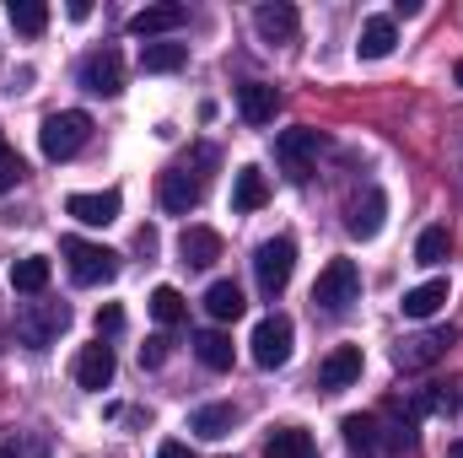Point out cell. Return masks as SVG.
Wrapping results in <instances>:
<instances>
[{"label": "cell", "mask_w": 463, "mask_h": 458, "mask_svg": "<svg viewBox=\"0 0 463 458\" xmlns=\"http://www.w3.org/2000/svg\"><path fill=\"white\" fill-rule=\"evenodd\" d=\"M87 140H92V114H81V109H60V114L43 119V129H38V146H43L49 162H71Z\"/></svg>", "instance_id": "obj_1"}, {"label": "cell", "mask_w": 463, "mask_h": 458, "mask_svg": "<svg viewBox=\"0 0 463 458\" xmlns=\"http://www.w3.org/2000/svg\"><path fill=\"white\" fill-rule=\"evenodd\" d=\"M60 253H65V270H71V281H76V286H109V281L118 275V253H114V248H103V243L65 237V243H60Z\"/></svg>", "instance_id": "obj_2"}, {"label": "cell", "mask_w": 463, "mask_h": 458, "mask_svg": "<svg viewBox=\"0 0 463 458\" xmlns=\"http://www.w3.org/2000/svg\"><path fill=\"white\" fill-rule=\"evenodd\" d=\"M355 297H361V270H355V259H329V264L318 270V281H313V308L345 313Z\"/></svg>", "instance_id": "obj_3"}, {"label": "cell", "mask_w": 463, "mask_h": 458, "mask_svg": "<svg viewBox=\"0 0 463 458\" xmlns=\"http://www.w3.org/2000/svg\"><path fill=\"white\" fill-rule=\"evenodd\" d=\"M318 151H324V135H318V129H307V124H297V129H280V135H275V162H280V173H286L291 184H302V178L313 173Z\"/></svg>", "instance_id": "obj_4"}, {"label": "cell", "mask_w": 463, "mask_h": 458, "mask_svg": "<svg viewBox=\"0 0 463 458\" xmlns=\"http://www.w3.org/2000/svg\"><path fill=\"white\" fill-rule=\"evenodd\" d=\"M291 270H297V243H291V237H269V243H259V253H253V275H259V291H264V297H280L286 281H291Z\"/></svg>", "instance_id": "obj_5"}, {"label": "cell", "mask_w": 463, "mask_h": 458, "mask_svg": "<svg viewBox=\"0 0 463 458\" xmlns=\"http://www.w3.org/2000/svg\"><path fill=\"white\" fill-rule=\"evenodd\" d=\"M65 324H71V308L65 302H27L16 313V335H22V345H33V350H49V345L60 340Z\"/></svg>", "instance_id": "obj_6"}, {"label": "cell", "mask_w": 463, "mask_h": 458, "mask_svg": "<svg viewBox=\"0 0 463 458\" xmlns=\"http://www.w3.org/2000/svg\"><path fill=\"white\" fill-rule=\"evenodd\" d=\"M156 200H162V211H167V216H189V211L205 200V173H194L189 162L167 167V173H162V184H156Z\"/></svg>", "instance_id": "obj_7"}, {"label": "cell", "mask_w": 463, "mask_h": 458, "mask_svg": "<svg viewBox=\"0 0 463 458\" xmlns=\"http://www.w3.org/2000/svg\"><path fill=\"white\" fill-rule=\"evenodd\" d=\"M453 345H458V329H426V335H410L404 345H393V367H399V372H426V367H437Z\"/></svg>", "instance_id": "obj_8"}, {"label": "cell", "mask_w": 463, "mask_h": 458, "mask_svg": "<svg viewBox=\"0 0 463 458\" xmlns=\"http://www.w3.org/2000/svg\"><path fill=\"white\" fill-rule=\"evenodd\" d=\"M76 81H81L92 98H118V92H124V60H118V49H92V54H81Z\"/></svg>", "instance_id": "obj_9"}, {"label": "cell", "mask_w": 463, "mask_h": 458, "mask_svg": "<svg viewBox=\"0 0 463 458\" xmlns=\"http://www.w3.org/2000/svg\"><path fill=\"white\" fill-rule=\"evenodd\" d=\"M248 345H253V361H259V367H286V361H291V319H286V313L259 319Z\"/></svg>", "instance_id": "obj_10"}, {"label": "cell", "mask_w": 463, "mask_h": 458, "mask_svg": "<svg viewBox=\"0 0 463 458\" xmlns=\"http://www.w3.org/2000/svg\"><path fill=\"white\" fill-rule=\"evenodd\" d=\"M71 372H76V383H81V388H92V394H103V388H109V383H114V345H81V356H76V367H71Z\"/></svg>", "instance_id": "obj_11"}, {"label": "cell", "mask_w": 463, "mask_h": 458, "mask_svg": "<svg viewBox=\"0 0 463 458\" xmlns=\"http://www.w3.org/2000/svg\"><path fill=\"white\" fill-rule=\"evenodd\" d=\"M383 216H388V195L372 184V189H361V195L350 200L345 227H350V237H377V232H383Z\"/></svg>", "instance_id": "obj_12"}, {"label": "cell", "mask_w": 463, "mask_h": 458, "mask_svg": "<svg viewBox=\"0 0 463 458\" xmlns=\"http://www.w3.org/2000/svg\"><path fill=\"white\" fill-rule=\"evenodd\" d=\"M118 189H103V195H71L65 200V216H76L81 227H109V222H118Z\"/></svg>", "instance_id": "obj_13"}, {"label": "cell", "mask_w": 463, "mask_h": 458, "mask_svg": "<svg viewBox=\"0 0 463 458\" xmlns=\"http://www.w3.org/2000/svg\"><path fill=\"white\" fill-rule=\"evenodd\" d=\"M178 259L189 270H211L222 259V232L216 227H184L178 232Z\"/></svg>", "instance_id": "obj_14"}, {"label": "cell", "mask_w": 463, "mask_h": 458, "mask_svg": "<svg viewBox=\"0 0 463 458\" xmlns=\"http://www.w3.org/2000/svg\"><path fill=\"white\" fill-rule=\"evenodd\" d=\"M361 367H366L361 345H335V350L324 356V367H318V383H324V388H350V383L361 377Z\"/></svg>", "instance_id": "obj_15"}, {"label": "cell", "mask_w": 463, "mask_h": 458, "mask_svg": "<svg viewBox=\"0 0 463 458\" xmlns=\"http://www.w3.org/2000/svg\"><path fill=\"white\" fill-rule=\"evenodd\" d=\"M184 22H189V11H184V5H146V11H135V16H129V33L151 43V38H162V33H178Z\"/></svg>", "instance_id": "obj_16"}, {"label": "cell", "mask_w": 463, "mask_h": 458, "mask_svg": "<svg viewBox=\"0 0 463 458\" xmlns=\"http://www.w3.org/2000/svg\"><path fill=\"white\" fill-rule=\"evenodd\" d=\"M297 22H302V16H297V5H286V0L253 11V27H259L264 43H286V38H297Z\"/></svg>", "instance_id": "obj_17"}, {"label": "cell", "mask_w": 463, "mask_h": 458, "mask_svg": "<svg viewBox=\"0 0 463 458\" xmlns=\"http://www.w3.org/2000/svg\"><path fill=\"white\" fill-rule=\"evenodd\" d=\"M442 302H448V275H431V281H420L415 291H404V302H399V308H404V319L426 324Z\"/></svg>", "instance_id": "obj_18"}, {"label": "cell", "mask_w": 463, "mask_h": 458, "mask_svg": "<svg viewBox=\"0 0 463 458\" xmlns=\"http://www.w3.org/2000/svg\"><path fill=\"white\" fill-rule=\"evenodd\" d=\"M280 109V92L275 87H264V81H242L237 87V114L248 119V124H269Z\"/></svg>", "instance_id": "obj_19"}, {"label": "cell", "mask_w": 463, "mask_h": 458, "mask_svg": "<svg viewBox=\"0 0 463 458\" xmlns=\"http://www.w3.org/2000/svg\"><path fill=\"white\" fill-rule=\"evenodd\" d=\"M232 426H237V405H200V410L189 415V432L205 437V443H222Z\"/></svg>", "instance_id": "obj_20"}, {"label": "cell", "mask_w": 463, "mask_h": 458, "mask_svg": "<svg viewBox=\"0 0 463 458\" xmlns=\"http://www.w3.org/2000/svg\"><path fill=\"white\" fill-rule=\"evenodd\" d=\"M393 43H399V27H393V16H372V22L361 27V43H355V54H361V60H388V54H393Z\"/></svg>", "instance_id": "obj_21"}, {"label": "cell", "mask_w": 463, "mask_h": 458, "mask_svg": "<svg viewBox=\"0 0 463 458\" xmlns=\"http://www.w3.org/2000/svg\"><path fill=\"white\" fill-rule=\"evenodd\" d=\"M340 437H345L350 453H383V421L377 415H345Z\"/></svg>", "instance_id": "obj_22"}, {"label": "cell", "mask_w": 463, "mask_h": 458, "mask_svg": "<svg viewBox=\"0 0 463 458\" xmlns=\"http://www.w3.org/2000/svg\"><path fill=\"white\" fill-rule=\"evenodd\" d=\"M264 458H318V448L302 426H275L269 443H264Z\"/></svg>", "instance_id": "obj_23"}, {"label": "cell", "mask_w": 463, "mask_h": 458, "mask_svg": "<svg viewBox=\"0 0 463 458\" xmlns=\"http://www.w3.org/2000/svg\"><path fill=\"white\" fill-rule=\"evenodd\" d=\"M269 200V184H264V173L259 167H237V184H232V211H259Z\"/></svg>", "instance_id": "obj_24"}, {"label": "cell", "mask_w": 463, "mask_h": 458, "mask_svg": "<svg viewBox=\"0 0 463 458\" xmlns=\"http://www.w3.org/2000/svg\"><path fill=\"white\" fill-rule=\"evenodd\" d=\"M242 308H248V302H242L237 281H216V286L205 291V313H211L216 324H237V319H242Z\"/></svg>", "instance_id": "obj_25"}, {"label": "cell", "mask_w": 463, "mask_h": 458, "mask_svg": "<svg viewBox=\"0 0 463 458\" xmlns=\"http://www.w3.org/2000/svg\"><path fill=\"white\" fill-rule=\"evenodd\" d=\"M184 60H189L184 43H146L140 49V71H151V76H173V71H184Z\"/></svg>", "instance_id": "obj_26"}, {"label": "cell", "mask_w": 463, "mask_h": 458, "mask_svg": "<svg viewBox=\"0 0 463 458\" xmlns=\"http://www.w3.org/2000/svg\"><path fill=\"white\" fill-rule=\"evenodd\" d=\"M11 286H16L22 297H38V291H49V259H43V253H27V259H16V270H11Z\"/></svg>", "instance_id": "obj_27"}, {"label": "cell", "mask_w": 463, "mask_h": 458, "mask_svg": "<svg viewBox=\"0 0 463 458\" xmlns=\"http://www.w3.org/2000/svg\"><path fill=\"white\" fill-rule=\"evenodd\" d=\"M151 319H156L162 329L184 324V319H189V302H184V291H178V286H156V291H151Z\"/></svg>", "instance_id": "obj_28"}, {"label": "cell", "mask_w": 463, "mask_h": 458, "mask_svg": "<svg viewBox=\"0 0 463 458\" xmlns=\"http://www.w3.org/2000/svg\"><path fill=\"white\" fill-rule=\"evenodd\" d=\"M194 356H200L211 372H232V340L222 329H200V335H194Z\"/></svg>", "instance_id": "obj_29"}, {"label": "cell", "mask_w": 463, "mask_h": 458, "mask_svg": "<svg viewBox=\"0 0 463 458\" xmlns=\"http://www.w3.org/2000/svg\"><path fill=\"white\" fill-rule=\"evenodd\" d=\"M448 253H453V237H448V227H426L420 237H415V264L437 270V264H448Z\"/></svg>", "instance_id": "obj_30"}, {"label": "cell", "mask_w": 463, "mask_h": 458, "mask_svg": "<svg viewBox=\"0 0 463 458\" xmlns=\"http://www.w3.org/2000/svg\"><path fill=\"white\" fill-rule=\"evenodd\" d=\"M11 27H16L22 38H38V33L49 27V5H43V0H11Z\"/></svg>", "instance_id": "obj_31"}, {"label": "cell", "mask_w": 463, "mask_h": 458, "mask_svg": "<svg viewBox=\"0 0 463 458\" xmlns=\"http://www.w3.org/2000/svg\"><path fill=\"white\" fill-rule=\"evenodd\" d=\"M22 178H27V167H22V157L5 146V135H0V195H5V189H16Z\"/></svg>", "instance_id": "obj_32"}, {"label": "cell", "mask_w": 463, "mask_h": 458, "mask_svg": "<svg viewBox=\"0 0 463 458\" xmlns=\"http://www.w3.org/2000/svg\"><path fill=\"white\" fill-rule=\"evenodd\" d=\"M162 361H167V335H151L140 345V367H162Z\"/></svg>", "instance_id": "obj_33"}, {"label": "cell", "mask_w": 463, "mask_h": 458, "mask_svg": "<svg viewBox=\"0 0 463 458\" xmlns=\"http://www.w3.org/2000/svg\"><path fill=\"white\" fill-rule=\"evenodd\" d=\"M118 329H124V308H114V302L98 308V335H118Z\"/></svg>", "instance_id": "obj_34"}, {"label": "cell", "mask_w": 463, "mask_h": 458, "mask_svg": "<svg viewBox=\"0 0 463 458\" xmlns=\"http://www.w3.org/2000/svg\"><path fill=\"white\" fill-rule=\"evenodd\" d=\"M156 458H194V453H189L184 443H162V448H156Z\"/></svg>", "instance_id": "obj_35"}, {"label": "cell", "mask_w": 463, "mask_h": 458, "mask_svg": "<svg viewBox=\"0 0 463 458\" xmlns=\"http://www.w3.org/2000/svg\"><path fill=\"white\" fill-rule=\"evenodd\" d=\"M135 248H140V253H156V232H151V227H140V237H135Z\"/></svg>", "instance_id": "obj_36"}, {"label": "cell", "mask_w": 463, "mask_h": 458, "mask_svg": "<svg viewBox=\"0 0 463 458\" xmlns=\"http://www.w3.org/2000/svg\"><path fill=\"white\" fill-rule=\"evenodd\" d=\"M448 458H463V443H448Z\"/></svg>", "instance_id": "obj_37"}, {"label": "cell", "mask_w": 463, "mask_h": 458, "mask_svg": "<svg viewBox=\"0 0 463 458\" xmlns=\"http://www.w3.org/2000/svg\"><path fill=\"white\" fill-rule=\"evenodd\" d=\"M453 81H458V87H463V60H458V71H453Z\"/></svg>", "instance_id": "obj_38"}]
</instances>
